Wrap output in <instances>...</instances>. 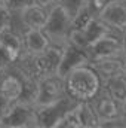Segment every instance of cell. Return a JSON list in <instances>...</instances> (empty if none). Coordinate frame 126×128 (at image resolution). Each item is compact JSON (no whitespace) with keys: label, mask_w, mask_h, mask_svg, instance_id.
Returning <instances> with one entry per match:
<instances>
[{"label":"cell","mask_w":126,"mask_h":128,"mask_svg":"<svg viewBox=\"0 0 126 128\" xmlns=\"http://www.w3.org/2000/svg\"><path fill=\"white\" fill-rule=\"evenodd\" d=\"M65 92L76 103L91 101L102 88V80L91 64H83L64 76Z\"/></svg>","instance_id":"cell-1"},{"label":"cell","mask_w":126,"mask_h":128,"mask_svg":"<svg viewBox=\"0 0 126 128\" xmlns=\"http://www.w3.org/2000/svg\"><path fill=\"white\" fill-rule=\"evenodd\" d=\"M71 20L73 16L64 9L60 3H55L49 8L48 20L43 27V32L48 34L51 42L65 43L67 36L71 30Z\"/></svg>","instance_id":"cell-2"},{"label":"cell","mask_w":126,"mask_h":128,"mask_svg":"<svg viewBox=\"0 0 126 128\" xmlns=\"http://www.w3.org/2000/svg\"><path fill=\"white\" fill-rule=\"evenodd\" d=\"M94 110L101 122V127H122L120 125V104L114 101L102 88L96 96L91 100Z\"/></svg>","instance_id":"cell-3"},{"label":"cell","mask_w":126,"mask_h":128,"mask_svg":"<svg viewBox=\"0 0 126 128\" xmlns=\"http://www.w3.org/2000/svg\"><path fill=\"white\" fill-rule=\"evenodd\" d=\"M65 97H67V92H65L64 78H61L60 74L57 73L49 74L39 80V94H37L36 106L54 104Z\"/></svg>","instance_id":"cell-4"},{"label":"cell","mask_w":126,"mask_h":128,"mask_svg":"<svg viewBox=\"0 0 126 128\" xmlns=\"http://www.w3.org/2000/svg\"><path fill=\"white\" fill-rule=\"evenodd\" d=\"M0 127L6 128H37L34 106L15 101L7 115L0 121Z\"/></svg>","instance_id":"cell-5"},{"label":"cell","mask_w":126,"mask_h":128,"mask_svg":"<svg viewBox=\"0 0 126 128\" xmlns=\"http://www.w3.org/2000/svg\"><path fill=\"white\" fill-rule=\"evenodd\" d=\"M64 46H65V43L51 42L49 46L42 54H34L39 80L42 78H45V76L57 73L60 61H61V57H63V52H64Z\"/></svg>","instance_id":"cell-6"},{"label":"cell","mask_w":126,"mask_h":128,"mask_svg":"<svg viewBox=\"0 0 126 128\" xmlns=\"http://www.w3.org/2000/svg\"><path fill=\"white\" fill-rule=\"evenodd\" d=\"M76 104L74 100L67 96L65 98L48 106H34L36 109V124L37 128H54L55 122L63 116L64 112H67L70 107Z\"/></svg>","instance_id":"cell-7"},{"label":"cell","mask_w":126,"mask_h":128,"mask_svg":"<svg viewBox=\"0 0 126 128\" xmlns=\"http://www.w3.org/2000/svg\"><path fill=\"white\" fill-rule=\"evenodd\" d=\"M96 16L113 32L122 33L126 30V4L123 0L108 2L96 14Z\"/></svg>","instance_id":"cell-8"},{"label":"cell","mask_w":126,"mask_h":128,"mask_svg":"<svg viewBox=\"0 0 126 128\" xmlns=\"http://www.w3.org/2000/svg\"><path fill=\"white\" fill-rule=\"evenodd\" d=\"M88 55L91 60L105 58V57H123L122 55V45H120V34L119 33H108L94 42L89 49Z\"/></svg>","instance_id":"cell-9"},{"label":"cell","mask_w":126,"mask_h":128,"mask_svg":"<svg viewBox=\"0 0 126 128\" xmlns=\"http://www.w3.org/2000/svg\"><path fill=\"white\" fill-rule=\"evenodd\" d=\"M22 90V74L13 67L0 68V94L9 101L15 103L21 96Z\"/></svg>","instance_id":"cell-10"},{"label":"cell","mask_w":126,"mask_h":128,"mask_svg":"<svg viewBox=\"0 0 126 128\" xmlns=\"http://www.w3.org/2000/svg\"><path fill=\"white\" fill-rule=\"evenodd\" d=\"M48 12H49L48 8H45L39 3L30 2L16 14H18L19 22L24 28H43L46 24V20H48Z\"/></svg>","instance_id":"cell-11"},{"label":"cell","mask_w":126,"mask_h":128,"mask_svg":"<svg viewBox=\"0 0 126 128\" xmlns=\"http://www.w3.org/2000/svg\"><path fill=\"white\" fill-rule=\"evenodd\" d=\"M89 61H91V58H89L86 51L76 48V46L65 42L64 52L63 57H61V61H60V66H58V70H57V74L64 78L68 72H71L76 67H80L83 64H88Z\"/></svg>","instance_id":"cell-12"},{"label":"cell","mask_w":126,"mask_h":128,"mask_svg":"<svg viewBox=\"0 0 126 128\" xmlns=\"http://www.w3.org/2000/svg\"><path fill=\"white\" fill-rule=\"evenodd\" d=\"M89 64L94 67V70L98 73V76L102 82L107 79H111L117 74H122L125 72V58L123 57L96 58V60H91Z\"/></svg>","instance_id":"cell-13"},{"label":"cell","mask_w":126,"mask_h":128,"mask_svg":"<svg viewBox=\"0 0 126 128\" xmlns=\"http://www.w3.org/2000/svg\"><path fill=\"white\" fill-rule=\"evenodd\" d=\"M0 43L4 48L6 54L9 55V58L12 60V63H15L19 58V55L25 51L24 49L22 34L18 33L13 27H9L4 32L0 33Z\"/></svg>","instance_id":"cell-14"},{"label":"cell","mask_w":126,"mask_h":128,"mask_svg":"<svg viewBox=\"0 0 126 128\" xmlns=\"http://www.w3.org/2000/svg\"><path fill=\"white\" fill-rule=\"evenodd\" d=\"M24 49L30 54H42L51 43V39L43 28H24Z\"/></svg>","instance_id":"cell-15"},{"label":"cell","mask_w":126,"mask_h":128,"mask_svg":"<svg viewBox=\"0 0 126 128\" xmlns=\"http://www.w3.org/2000/svg\"><path fill=\"white\" fill-rule=\"evenodd\" d=\"M102 90L119 104L126 101V74H117L102 82Z\"/></svg>","instance_id":"cell-16"},{"label":"cell","mask_w":126,"mask_h":128,"mask_svg":"<svg viewBox=\"0 0 126 128\" xmlns=\"http://www.w3.org/2000/svg\"><path fill=\"white\" fill-rule=\"evenodd\" d=\"M82 32L85 34V37H86V40L89 42V46L96 42L98 39H101L102 36H105V34H108V33H111L113 30L108 27V26H105L98 16H94L83 28H82ZM116 33V32H114ZM120 34V33H119Z\"/></svg>","instance_id":"cell-17"},{"label":"cell","mask_w":126,"mask_h":128,"mask_svg":"<svg viewBox=\"0 0 126 128\" xmlns=\"http://www.w3.org/2000/svg\"><path fill=\"white\" fill-rule=\"evenodd\" d=\"M77 113H79V119L82 128H98L101 127V122L96 116L94 110V106L91 101H79L77 104Z\"/></svg>","instance_id":"cell-18"},{"label":"cell","mask_w":126,"mask_h":128,"mask_svg":"<svg viewBox=\"0 0 126 128\" xmlns=\"http://www.w3.org/2000/svg\"><path fill=\"white\" fill-rule=\"evenodd\" d=\"M37 94H39V80L22 76V90H21V96L18 98V101L24 104L36 106Z\"/></svg>","instance_id":"cell-19"},{"label":"cell","mask_w":126,"mask_h":128,"mask_svg":"<svg viewBox=\"0 0 126 128\" xmlns=\"http://www.w3.org/2000/svg\"><path fill=\"white\" fill-rule=\"evenodd\" d=\"M76 104L73 107H70L67 112H64L63 116L55 122L54 128H82L80 119H79V113H77V106Z\"/></svg>","instance_id":"cell-20"},{"label":"cell","mask_w":126,"mask_h":128,"mask_svg":"<svg viewBox=\"0 0 126 128\" xmlns=\"http://www.w3.org/2000/svg\"><path fill=\"white\" fill-rule=\"evenodd\" d=\"M94 16H96V15L89 9L88 4H85V6L73 16V20H71V28H80V30H82Z\"/></svg>","instance_id":"cell-21"},{"label":"cell","mask_w":126,"mask_h":128,"mask_svg":"<svg viewBox=\"0 0 126 128\" xmlns=\"http://www.w3.org/2000/svg\"><path fill=\"white\" fill-rule=\"evenodd\" d=\"M57 3H60L71 16H74L86 4V0H57Z\"/></svg>","instance_id":"cell-22"},{"label":"cell","mask_w":126,"mask_h":128,"mask_svg":"<svg viewBox=\"0 0 126 128\" xmlns=\"http://www.w3.org/2000/svg\"><path fill=\"white\" fill-rule=\"evenodd\" d=\"M12 20H13V12H10L9 9H0V33L9 27H13Z\"/></svg>","instance_id":"cell-23"},{"label":"cell","mask_w":126,"mask_h":128,"mask_svg":"<svg viewBox=\"0 0 126 128\" xmlns=\"http://www.w3.org/2000/svg\"><path fill=\"white\" fill-rule=\"evenodd\" d=\"M108 2H111V0H86V4L89 6V9L94 12L95 15L108 3Z\"/></svg>","instance_id":"cell-24"},{"label":"cell","mask_w":126,"mask_h":128,"mask_svg":"<svg viewBox=\"0 0 126 128\" xmlns=\"http://www.w3.org/2000/svg\"><path fill=\"white\" fill-rule=\"evenodd\" d=\"M12 101H9L6 97H3L1 94H0V121L7 115V112L10 110V107H12Z\"/></svg>","instance_id":"cell-25"},{"label":"cell","mask_w":126,"mask_h":128,"mask_svg":"<svg viewBox=\"0 0 126 128\" xmlns=\"http://www.w3.org/2000/svg\"><path fill=\"white\" fill-rule=\"evenodd\" d=\"M30 2H33V0H9V10L13 12V14H16L18 10H21Z\"/></svg>","instance_id":"cell-26"},{"label":"cell","mask_w":126,"mask_h":128,"mask_svg":"<svg viewBox=\"0 0 126 128\" xmlns=\"http://www.w3.org/2000/svg\"><path fill=\"white\" fill-rule=\"evenodd\" d=\"M12 60L9 58V55L6 54V51H4V48L1 46V43H0V68H6V67H10L12 66Z\"/></svg>","instance_id":"cell-27"},{"label":"cell","mask_w":126,"mask_h":128,"mask_svg":"<svg viewBox=\"0 0 126 128\" xmlns=\"http://www.w3.org/2000/svg\"><path fill=\"white\" fill-rule=\"evenodd\" d=\"M119 121H120L122 127H126V101L120 104V118H119Z\"/></svg>","instance_id":"cell-28"},{"label":"cell","mask_w":126,"mask_h":128,"mask_svg":"<svg viewBox=\"0 0 126 128\" xmlns=\"http://www.w3.org/2000/svg\"><path fill=\"white\" fill-rule=\"evenodd\" d=\"M120 45H122V55L126 58V30L120 33Z\"/></svg>","instance_id":"cell-29"},{"label":"cell","mask_w":126,"mask_h":128,"mask_svg":"<svg viewBox=\"0 0 126 128\" xmlns=\"http://www.w3.org/2000/svg\"><path fill=\"white\" fill-rule=\"evenodd\" d=\"M34 3H39V4H42V6H45V8H51L52 4H55L57 3V0H33Z\"/></svg>","instance_id":"cell-30"},{"label":"cell","mask_w":126,"mask_h":128,"mask_svg":"<svg viewBox=\"0 0 126 128\" xmlns=\"http://www.w3.org/2000/svg\"><path fill=\"white\" fill-rule=\"evenodd\" d=\"M0 9H9V0H0Z\"/></svg>","instance_id":"cell-31"},{"label":"cell","mask_w":126,"mask_h":128,"mask_svg":"<svg viewBox=\"0 0 126 128\" xmlns=\"http://www.w3.org/2000/svg\"><path fill=\"white\" fill-rule=\"evenodd\" d=\"M123 73L126 74V58H125V72H123Z\"/></svg>","instance_id":"cell-32"},{"label":"cell","mask_w":126,"mask_h":128,"mask_svg":"<svg viewBox=\"0 0 126 128\" xmlns=\"http://www.w3.org/2000/svg\"><path fill=\"white\" fill-rule=\"evenodd\" d=\"M123 2H125V4H126V0H123Z\"/></svg>","instance_id":"cell-33"}]
</instances>
